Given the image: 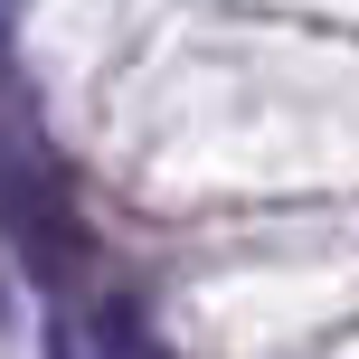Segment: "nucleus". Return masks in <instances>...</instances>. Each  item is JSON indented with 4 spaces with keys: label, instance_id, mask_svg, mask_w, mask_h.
Segmentation results:
<instances>
[{
    "label": "nucleus",
    "instance_id": "1",
    "mask_svg": "<svg viewBox=\"0 0 359 359\" xmlns=\"http://www.w3.org/2000/svg\"><path fill=\"white\" fill-rule=\"evenodd\" d=\"M10 19H19V0H0V29H10Z\"/></svg>",
    "mask_w": 359,
    "mask_h": 359
}]
</instances>
